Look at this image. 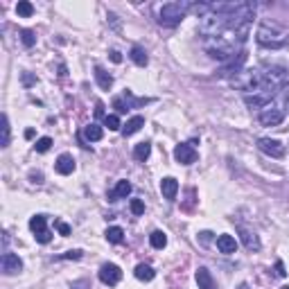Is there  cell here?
Masks as SVG:
<instances>
[{
  "label": "cell",
  "instance_id": "6da1fadb",
  "mask_svg": "<svg viewBox=\"0 0 289 289\" xmlns=\"http://www.w3.org/2000/svg\"><path fill=\"white\" fill-rule=\"evenodd\" d=\"M255 39H258L260 45H265V48H283L285 41H287V32L283 27H278L276 23H260L258 32H255Z\"/></svg>",
  "mask_w": 289,
  "mask_h": 289
},
{
  "label": "cell",
  "instance_id": "7a4b0ae2",
  "mask_svg": "<svg viewBox=\"0 0 289 289\" xmlns=\"http://www.w3.org/2000/svg\"><path fill=\"white\" fill-rule=\"evenodd\" d=\"M190 11V2H165L158 11V23L163 27H177Z\"/></svg>",
  "mask_w": 289,
  "mask_h": 289
},
{
  "label": "cell",
  "instance_id": "3957f363",
  "mask_svg": "<svg viewBox=\"0 0 289 289\" xmlns=\"http://www.w3.org/2000/svg\"><path fill=\"white\" fill-rule=\"evenodd\" d=\"M262 82H265V77H262V70L260 68H246L230 79V84H233L237 91H244L246 95L258 91L260 86H262Z\"/></svg>",
  "mask_w": 289,
  "mask_h": 289
},
{
  "label": "cell",
  "instance_id": "277c9868",
  "mask_svg": "<svg viewBox=\"0 0 289 289\" xmlns=\"http://www.w3.org/2000/svg\"><path fill=\"white\" fill-rule=\"evenodd\" d=\"M228 27V18L224 14H217V11H208L206 16L199 18V34L203 36H217L219 39L224 34V30Z\"/></svg>",
  "mask_w": 289,
  "mask_h": 289
},
{
  "label": "cell",
  "instance_id": "5b68a950",
  "mask_svg": "<svg viewBox=\"0 0 289 289\" xmlns=\"http://www.w3.org/2000/svg\"><path fill=\"white\" fill-rule=\"evenodd\" d=\"M206 52H208V57H210V59L230 61L233 57H235V45L230 43V41H226V39H221V36H219L215 45H208Z\"/></svg>",
  "mask_w": 289,
  "mask_h": 289
},
{
  "label": "cell",
  "instance_id": "8992f818",
  "mask_svg": "<svg viewBox=\"0 0 289 289\" xmlns=\"http://www.w3.org/2000/svg\"><path fill=\"white\" fill-rule=\"evenodd\" d=\"M97 276L104 285H108V287H115V285L122 280V271H120L118 265H113V262H106V265L99 267Z\"/></svg>",
  "mask_w": 289,
  "mask_h": 289
},
{
  "label": "cell",
  "instance_id": "52a82bcc",
  "mask_svg": "<svg viewBox=\"0 0 289 289\" xmlns=\"http://www.w3.org/2000/svg\"><path fill=\"white\" fill-rule=\"evenodd\" d=\"M258 149L262 154H267V156H271V158H283L285 156V145L280 140H274V138H260Z\"/></svg>",
  "mask_w": 289,
  "mask_h": 289
},
{
  "label": "cell",
  "instance_id": "ba28073f",
  "mask_svg": "<svg viewBox=\"0 0 289 289\" xmlns=\"http://www.w3.org/2000/svg\"><path fill=\"white\" fill-rule=\"evenodd\" d=\"M283 120H285V111L278 106H269L260 113V124L262 127H278Z\"/></svg>",
  "mask_w": 289,
  "mask_h": 289
},
{
  "label": "cell",
  "instance_id": "9c48e42d",
  "mask_svg": "<svg viewBox=\"0 0 289 289\" xmlns=\"http://www.w3.org/2000/svg\"><path fill=\"white\" fill-rule=\"evenodd\" d=\"M174 158H177V163H181V165H192V163L196 161V149L192 147L190 142H181V145L174 147Z\"/></svg>",
  "mask_w": 289,
  "mask_h": 289
},
{
  "label": "cell",
  "instance_id": "30bf717a",
  "mask_svg": "<svg viewBox=\"0 0 289 289\" xmlns=\"http://www.w3.org/2000/svg\"><path fill=\"white\" fill-rule=\"evenodd\" d=\"M0 267H2V274L16 276V274L23 271V260H20L16 253H5L2 260H0Z\"/></svg>",
  "mask_w": 289,
  "mask_h": 289
},
{
  "label": "cell",
  "instance_id": "8fae6325",
  "mask_svg": "<svg viewBox=\"0 0 289 289\" xmlns=\"http://www.w3.org/2000/svg\"><path fill=\"white\" fill-rule=\"evenodd\" d=\"M244 64H246V52L242 50V52H237V57H233V59H230L228 64L219 70V75H221V77H226V75L235 77L237 73H242V70H244Z\"/></svg>",
  "mask_w": 289,
  "mask_h": 289
},
{
  "label": "cell",
  "instance_id": "7c38bea8",
  "mask_svg": "<svg viewBox=\"0 0 289 289\" xmlns=\"http://www.w3.org/2000/svg\"><path fill=\"white\" fill-rule=\"evenodd\" d=\"M194 278H196L199 289H217L215 278H212V274L206 269V267H199V269H196V274H194Z\"/></svg>",
  "mask_w": 289,
  "mask_h": 289
},
{
  "label": "cell",
  "instance_id": "4fadbf2b",
  "mask_svg": "<svg viewBox=\"0 0 289 289\" xmlns=\"http://www.w3.org/2000/svg\"><path fill=\"white\" fill-rule=\"evenodd\" d=\"M161 192H163L165 199L174 201V199H177V194H179V181L174 177H165L161 181Z\"/></svg>",
  "mask_w": 289,
  "mask_h": 289
},
{
  "label": "cell",
  "instance_id": "5bb4252c",
  "mask_svg": "<svg viewBox=\"0 0 289 289\" xmlns=\"http://www.w3.org/2000/svg\"><path fill=\"white\" fill-rule=\"evenodd\" d=\"M54 167H57L59 174L68 177V174H73V172H75V158L70 156V154H61V156L57 158V163H54Z\"/></svg>",
  "mask_w": 289,
  "mask_h": 289
},
{
  "label": "cell",
  "instance_id": "9a60e30c",
  "mask_svg": "<svg viewBox=\"0 0 289 289\" xmlns=\"http://www.w3.org/2000/svg\"><path fill=\"white\" fill-rule=\"evenodd\" d=\"M240 240L249 251H260V246H262L260 237L255 235V233H251V230H246V228H240Z\"/></svg>",
  "mask_w": 289,
  "mask_h": 289
},
{
  "label": "cell",
  "instance_id": "2e32d148",
  "mask_svg": "<svg viewBox=\"0 0 289 289\" xmlns=\"http://www.w3.org/2000/svg\"><path fill=\"white\" fill-rule=\"evenodd\" d=\"M217 249H219V253H226V255L235 253V251H237L235 237H233V235H219V237H217Z\"/></svg>",
  "mask_w": 289,
  "mask_h": 289
},
{
  "label": "cell",
  "instance_id": "e0dca14e",
  "mask_svg": "<svg viewBox=\"0 0 289 289\" xmlns=\"http://www.w3.org/2000/svg\"><path fill=\"white\" fill-rule=\"evenodd\" d=\"M131 183L127 181V179H122V181H118L115 183V188H113V192L108 196H111V201H118V199H124V196H129L131 194Z\"/></svg>",
  "mask_w": 289,
  "mask_h": 289
},
{
  "label": "cell",
  "instance_id": "ac0fdd59",
  "mask_svg": "<svg viewBox=\"0 0 289 289\" xmlns=\"http://www.w3.org/2000/svg\"><path fill=\"white\" fill-rule=\"evenodd\" d=\"M142 127H145V118H142V115H133V118L127 120V124L122 127V133L124 136H133V133H138Z\"/></svg>",
  "mask_w": 289,
  "mask_h": 289
},
{
  "label": "cell",
  "instance_id": "d6986e66",
  "mask_svg": "<svg viewBox=\"0 0 289 289\" xmlns=\"http://www.w3.org/2000/svg\"><path fill=\"white\" fill-rule=\"evenodd\" d=\"M149 154H152V142L145 140V142H138L136 147H133V158L140 163H145L149 158Z\"/></svg>",
  "mask_w": 289,
  "mask_h": 289
},
{
  "label": "cell",
  "instance_id": "ffe728a7",
  "mask_svg": "<svg viewBox=\"0 0 289 289\" xmlns=\"http://www.w3.org/2000/svg\"><path fill=\"white\" fill-rule=\"evenodd\" d=\"M129 57H131V61L136 66H140V68H145V66L149 64V57H147V52L140 48V45H133L131 48V52H129Z\"/></svg>",
  "mask_w": 289,
  "mask_h": 289
},
{
  "label": "cell",
  "instance_id": "44dd1931",
  "mask_svg": "<svg viewBox=\"0 0 289 289\" xmlns=\"http://www.w3.org/2000/svg\"><path fill=\"white\" fill-rule=\"evenodd\" d=\"M133 276H136L138 280H142V283H152V280L156 278V271L149 265H138L136 271H133Z\"/></svg>",
  "mask_w": 289,
  "mask_h": 289
},
{
  "label": "cell",
  "instance_id": "7402d4cb",
  "mask_svg": "<svg viewBox=\"0 0 289 289\" xmlns=\"http://www.w3.org/2000/svg\"><path fill=\"white\" fill-rule=\"evenodd\" d=\"M95 82H97V86H99V89H104V91H108L113 86V77L104 68H99V66L95 68Z\"/></svg>",
  "mask_w": 289,
  "mask_h": 289
},
{
  "label": "cell",
  "instance_id": "603a6c76",
  "mask_svg": "<svg viewBox=\"0 0 289 289\" xmlns=\"http://www.w3.org/2000/svg\"><path fill=\"white\" fill-rule=\"evenodd\" d=\"M102 136H104V131H102V127H97V124H89V127H84V138H86L89 142L102 140Z\"/></svg>",
  "mask_w": 289,
  "mask_h": 289
},
{
  "label": "cell",
  "instance_id": "cb8c5ba5",
  "mask_svg": "<svg viewBox=\"0 0 289 289\" xmlns=\"http://www.w3.org/2000/svg\"><path fill=\"white\" fill-rule=\"evenodd\" d=\"M106 240L111 242V244H120V242L124 240V230L120 228V226H111V228H106Z\"/></svg>",
  "mask_w": 289,
  "mask_h": 289
},
{
  "label": "cell",
  "instance_id": "d4e9b609",
  "mask_svg": "<svg viewBox=\"0 0 289 289\" xmlns=\"http://www.w3.org/2000/svg\"><path fill=\"white\" fill-rule=\"evenodd\" d=\"M149 244H152L154 249H165V246H167V235L163 233V230H154L152 235H149Z\"/></svg>",
  "mask_w": 289,
  "mask_h": 289
},
{
  "label": "cell",
  "instance_id": "484cf974",
  "mask_svg": "<svg viewBox=\"0 0 289 289\" xmlns=\"http://www.w3.org/2000/svg\"><path fill=\"white\" fill-rule=\"evenodd\" d=\"M9 140H11L9 118H7V113H2V140H0V147H9Z\"/></svg>",
  "mask_w": 289,
  "mask_h": 289
},
{
  "label": "cell",
  "instance_id": "4316f807",
  "mask_svg": "<svg viewBox=\"0 0 289 289\" xmlns=\"http://www.w3.org/2000/svg\"><path fill=\"white\" fill-rule=\"evenodd\" d=\"M45 224H48V219H45V215H34L30 219V228H32V233H41V230H48L45 228Z\"/></svg>",
  "mask_w": 289,
  "mask_h": 289
},
{
  "label": "cell",
  "instance_id": "83f0119b",
  "mask_svg": "<svg viewBox=\"0 0 289 289\" xmlns=\"http://www.w3.org/2000/svg\"><path fill=\"white\" fill-rule=\"evenodd\" d=\"M16 14L23 16V18H30V16L34 14V5H32V2H27V0H20L18 5H16Z\"/></svg>",
  "mask_w": 289,
  "mask_h": 289
},
{
  "label": "cell",
  "instance_id": "f1b7e54d",
  "mask_svg": "<svg viewBox=\"0 0 289 289\" xmlns=\"http://www.w3.org/2000/svg\"><path fill=\"white\" fill-rule=\"evenodd\" d=\"M104 127H108V131H120L122 124H120L118 115H104Z\"/></svg>",
  "mask_w": 289,
  "mask_h": 289
},
{
  "label": "cell",
  "instance_id": "f546056e",
  "mask_svg": "<svg viewBox=\"0 0 289 289\" xmlns=\"http://www.w3.org/2000/svg\"><path fill=\"white\" fill-rule=\"evenodd\" d=\"M50 147H52V138H50V136H43V138H39V140L34 142V149L39 154H45Z\"/></svg>",
  "mask_w": 289,
  "mask_h": 289
},
{
  "label": "cell",
  "instance_id": "4dcf8cb0",
  "mask_svg": "<svg viewBox=\"0 0 289 289\" xmlns=\"http://www.w3.org/2000/svg\"><path fill=\"white\" fill-rule=\"evenodd\" d=\"M20 41H23L25 48H32L36 43V34L32 30H20Z\"/></svg>",
  "mask_w": 289,
  "mask_h": 289
},
{
  "label": "cell",
  "instance_id": "1f68e13d",
  "mask_svg": "<svg viewBox=\"0 0 289 289\" xmlns=\"http://www.w3.org/2000/svg\"><path fill=\"white\" fill-rule=\"evenodd\" d=\"M129 208H131L133 215H142V212H145V201H142V199H131Z\"/></svg>",
  "mask_w": 289,
  "mask_h": 289
},
{
  "label": "cell",
  "instance_id": "d6a6232c",
  "mask_svg": "<svg viewBox=\"0 0 289 289\" xmlns=\"http://www.w3.org/2000/svg\"><path fill=\"white\" fill-rule=\"evenodd\" d=\"M36 242H41V244H48L50 240H52V233L50 230H41V233H36Z\"/></svg>",
  "mask_w": 289,
  "mask_h": 289
},
{
  "label": "cell",
  "instance_id": "836d02e7",
  "mask_svg": "<svg viewBox=\"0 0 289 289\" xmlns=\"http://www.w3.org/2000/svg\"><path fill=\"white\" fill-rule=\"evenodd\" d=\"M57 230H59V235H64V237L70 235V226L66 224V221H57Z\"/></svg>",
  "mask_w": 289,
  "mask_h": 289
},
{
  "label": "cell",
  "instance_id": "e575fe53",
  "mask_svg": "<svg viewBox=\"0 0 289 289\" xmlns=\"http://www.w3.org/2000/svg\"><path fill=\"white\" fill-rule=\"evenodd\" d=\"M84 255V251H79V249H75V251H68V253H64L61 258L64 260H79Z\"/></svg>",
  "mask_w": 289,
  "mask_h": 289
},
{
  "label": "cell",
  "instance_id": "d590c367",
  "mask_svg": "<svg viewBox=\"0 0 289 289\" xmlns=\"http://www.w3.org/2000/svg\"><path fill=\"white\" fill-rule=\"evenodd\" d=\"M274 274L278 276V278H285V276H287V271H285V265H283V260H278V262H276Z\"/></svg>",
  "mask_w": 289,
  "mask_h": 289
},
{
  "label": "cell",
  "instance_id": "8d00e7d4",
  "mask_svg": "<svg viewBox=\"0 0 289 289\" xmlns=\"http://www.w3.org/2000/svg\"><path fill=\"white\" fill-rule=\"evenodd\" d=\"M91 287V285H89V280H75V283L73 285H70V289H89Z\"/></svg>",
  "mask_w": 289,
  "mask_h": 289
},
{
  "label": "cell",
  "instance_id": "74e56055",
  "mask_svg": "<svg viewBox=\"0 0 289 289\" xmlns=\"http://www.w3.org/2000/svg\"><path fill=\"white\" fill-rule=\"evenodd\" d=\"M30 179H32V183H43V174H41V172H34Z\"/></svg>",
  "mask_w": 289,
  "mask_h": 289
},
{
  "label": "cell",
  "instance_id": "f35d334b",
  "mask_svg": "<svg viewBox=\"0 0 289 289\" xmlns=\"http://www.w3.org/2000/svg\"><path fill=\"white\" fill-rule=\"evenodd\" d=\"M111 61H115V64H120V61H122V57H120L118 50H113V52H111Z\"/></svg>",
  "mask_w": 289,
  "mask_h": 289
},
{
  "label": "cell",
  "instance_id": "ab89813d",
  "mask_svg": "<svg viewBox=\"0 0 289 289\" xmlns=\"http://www.w3.org/2000/svg\"><path fill=\"white\" fill-rule=\"evenodd\" d=\"M210 235H212V233H208V230H206V233H201V242H203V244L210 242Z\"/></svg>",
  "mask_w": 289,
  "mask_h": 289
},
{
  "label": "cell",
  "instance_id": "60d3db41",
  "mask_svg": "<svg viewBox=\"0 0 289 289\" xmlns=\"http://www.w3.org/2000/svg\"><path fill=\"white\" fill-rule=\"evenodd\" d=\"M95 113H97V115H104V104H97V108H95Z\"/></svg>",
  "mask_w": 289,
  "mask_h": 289
},
{
  "label": "cell",
  "instance_id": "b9f144b4",
  "mask_svg": "<svg viewBox=\"0 0 289 289\" xmlns=\"http://www.w3.org/2000/svg\"><path fill=\"white\" fill-rule=\"evenodd\" d=\"M23 82L25 84H32V82H34V77H30V75H23Z\"/></svg>",
  "mask_w": 289,
  "mask_h": 289
},
{
  "label": "cell",
  "instance_id": "7bdbcfd3",
  "mask_svg": "<svg viewBox=\"0 0 289 289\" xmlns=\"http://www.w3.org/2000/svg\"><path fill=\"white\" fill-rule=\"evenodd\" d=\"M240 289H249V285H240Z\"/></svg>",
  "mask_w": 289,
  "mask_h": 289
},
{
  "label": "cell",
  "instance_id": "ee69618b",
  "mask_svg": "<svg viewBox=\"0 0 289 289\" xmlns=\"http://www.w3.org/2000/svg\"><path fill=\"white\" fill-rule=\"evenodd\" d=\"M280 289H289V285H285V287H280Z\"/></svg>",
  "mask_w": 289,
  "mask_h": 289
}]
</instances>
